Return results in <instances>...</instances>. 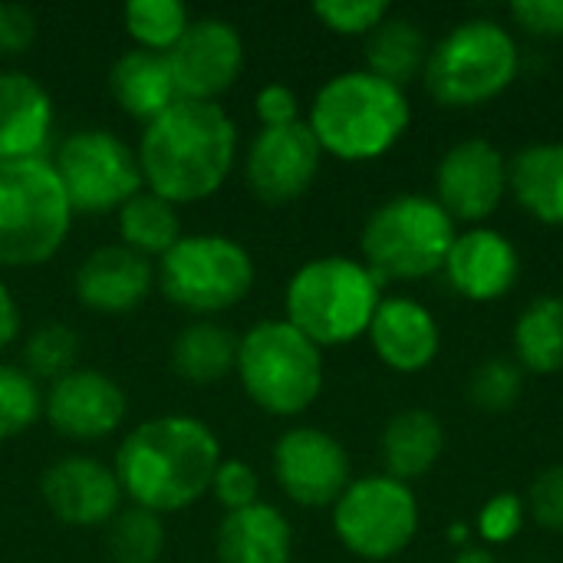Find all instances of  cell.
<instances>
[{
    "instance_id": "cell-4",
    "label": "cell",
    "mask_w": 563,
    "mask_h": 563,
    "mask_svg": "<svg viewBox=\"0 0 563 563\" xmlns=\"http://www.w3.org/2000/svg\"><path fill=\"white\" fill-rule=\"evenodd\" d=\"M379 300L383 280L363 261L327 254L300 264L287 280L284 320L320 350L346 346L369 330Z\"/></svg>"
},
{
    "instance_id": "cell-20",
    "label": "cell",
    "mask_w": 563,
    "mask_h": 563,
    "mask_svg": "<svg viewBox=\"0 0 563 563\" xmlns=\"http://www.w3.org/2000/svg\"><path fill=\"white\" fill-rule=\"evenodd\" d=\"M152 261L125 244L92 251L76 271V297L96 313H129L152 294Z\"/></svg>"
},
{
    "instance_id": "cell-33",
    "label": "cell",
    "mask_w": 563,
    "mask_h": 563,
    "mask_svg": "<svg viewBox=\"0 0 563 563\" xmlns=\"http://www.w3.org/2000/svg\"><path fill=\"white\" fill-rule=\"evenodd\" d=\"M525 393V369L508 356L482 360L468 379V402L482 412H508Z\"/></svg>"
},
{
    "instance_id": "cell-18",
    "label": "cell",
    "mask_w": 563,
    "mask_h": 563,
    "mask_svg": "<svg viewBox=\"0 0 563 563\" xmlns=\"http://www.w3.org/2000/svg\"><path fill=\"white\" fill-rule=\"evenodd\" d=\"M46 508L69 528H99L119 515L122 485L115 468H106L96 459H63L43 472L40 482Z\"/></svg>"
},
{
    "instance_id": "cell-3",
    "label": "cell",
    "mask_w": 563,
    "mask_h": 563,
    "mask_svg": "<svg viewBox=\"0 0 563 563\" xmlns=\"http://www.w3.org/2000/svg\"><path fill=\"white\" fill-rule=\"evenodd\" d=\"M412 106L406 89L379 79L369 69H346L330 76L310 106V132L323 155L340 162L383 158L409 132Z\"/></svg>"
},
{
    "instance_id": "cell-40",
    "label": "cell",
    "mask_w": 563,
    "mask_h": 563,
    "mask_svg": "<svg viewBox=\"0 0 563 563\" xmlns=\"http://www.w3.org/2000/svg\"><path fill=\"white\" fill-rule=\"evenodd\" d=\"M254 112L261 119V129H277V125H290L300 122V102L297 92L284 82H271L257 92L254 99Z\"/></svg>"
},
{
    "instance_id": "cell-5",
    "label": "cell",
    "mask_w": 563,
    "mask_h": 563,
    "mask_svg": "<svg viewBox=\"0 0 563 563\" xmlns=\"http://www.w3.org/2000/svg\"><path fill=\"white\" fill-rule=\"evenodd\" d=\"M518 73L515 30L492 16H468L432 43L422 86L445 109H475L511 89Z\"/></svg>"
},
{
    "instance_id": "cell-36",
    "label": "cell",
    "mask_w": 563,
    "mask_h": 563,
    "mask_svg": "<svg viewBox=\"0 0 563 563\" xmlns=\"http://www.w3.org/2000/svg\"><path fill=\"white\" fill-rule=\"evenodd\" d=\"M525 521H528V505H525V498L515 495V492H501V495H495V498H488V501L482 505L478 521H475V531H478V538H482V541L488 544V551H492V548L511 544V541L521 534Z\"/></svg>"
},
{
    "instance_id": "cell-38",
    "label": "cell",
    "mask_w": 563,
    "mask_h": 563,
    "mask_svg": "<svg viewBox=\"0 0 563 563\" xmlns=\"http://www.w3.org/2000/svg\"><path fill=\"white\" fill-rule=\"evenodd\" d=\"M211 492L214 498L231 511H241V508H251L257 505V495H261V478L257 472L247 465V462H221L218 472H214V482H211Z\"/></svg>"
},
{
    "instance_id": "cell-17",
    "label": "cell",
    "mask_w": 563,
    "mask_h": 563,
    "mask_svg": "<svg viewBox=\"0 0 563 563\" xmlns=\"http://www.w3.org/2000/svg\"><path fill=\"white\" fill-rule=\"evenodd\" d=\"M125 393L115 379L99 369H73L49 383L43 396V412L49 426L76 442H96L112 435L125 419Z\"/></svg>"
},
{
    "instance_id": "cell-1",
    "label": "cell",
    "mask_w": 563,
    "mask_h": 563,
    "mask_svg": "<svg viewBox=\"0 0 563 563\" xmlns=\"http://www.w3.org/2000/svg\"><path fill=\"white\" fill-rule=\"evenodd\" d=\"M135 155L152 195L191 205L228 181L238 158V125L218 102L178 99L145 125Z\"/></svg>"
},
{
    "instance_id": "cell-11",
    "label": "cell",
    "mask_w": 563,
    "mask_h": 563,
    "mask_svg": "<svg viewBox=\"0 0 563 563\" xmlns=\"http://www.w3.org/2000/svg\"><path fill=\"white\" fill-rule=\"evenodd\" d=\"M53 172L73 214L119 211L145 185L139 155L106 129H82L66 135L53 155Z\"/></svg>"
},
{
    "instance_id": "cell-21",
    "label": "cell",
    "mask_w": 563,
    "mask_h": 563,
    "mask_svg": "<svg viewBox=\"0 0 563 563\" xmlns=\"http://www.w3.org/2000/svg\"><path fill=\"white\" fill-rule=\"evenodd\" d=\"M53 132V99L30 76L0 69V162L43 158Z\"/></svg>"
},
{
    "instance_id": "cell-13",
    "label": "cell",
    "mask_w": 563,
    "mask_h": 563,
    "mask_svg": "<svg viewBox=\"0 0 563 563\" xmlns=\"http://www.w3.org/2000/svg\"><path fill=\"white\" fill-rule=\"evenodd\" d=\"M274 478L300 508H333L350 488V455L340 439L323 429H287L274 445Z\"/></svg>"
},
{
    "instance_id": "cell-28",
    "label": "cell",
    "mask_w": 563,
    "mask_h": 563,
    "mask_svg": "<svg viewBox=\"0 0 563 563\" xmlns=\"http://www.w3.org/2000/svg\"><path fill=\"white\" fill-rule=\"evenodd\" d=\"M238 336L211 320L185 327L172 343V366L188 383H218L238 366Z\"/></svg>"
},
{
    "instance_id": "cell-6",
    "label": "cell",
    "mask_w": 563,
    "mask_h": 563,
    "mask_svg": "<svg viewBox=\"0 0 563 563\" xmlns=\"http://www.w3.org/2000/svg\"><path fill=\"white\" fill-rule=\"evenodd\" d=\"M459 224L432 195H396L363 224V264L386 280H426L442 274Z\"/></svg>"
},
{
    "instance_id": "cell-15",
    "label": "cell",
    "mask_w": 563,
    "mask_h": 563,
    "mask_svg": "<svg viewBox=\"0 0 563 563\" xmlns=\"http://www.w3.org/2000/svg\"><path fill=\"white\" fill-rule=\"evenodd\" d=\"M323 162V148L310 125L290 122L277 129H261L244 158L247 188L267 205L297 201L317 178Z\"/></svg>"
},
{
    "instance_id": "cell-8",
    "label": "cell",
    "mask_w": 563,
    "mask_h": 563,
    "mask_svg": "<svg viewBox=\"0 0 563 563\" xmlns=\"http://www.w3.org/2000/svg\"><path fill=\"white\" fill-rule=\"evenodd\" d=\"M238 376L254 406L300 416L323 393V350L287 320H264L238 343Z\"/></svg>"
},
{
    "instance_id": "cell-32",
    "label": "cell",
    "mask_w": 563,
    "mask_h": 563,
    "mask_svg": "<svg viewBox=\"0 0 563 563\" xmlns=\"http://www.w3.org/2000/svg\"><path fill=\"white\" fill-rule=\"evenodd\" d=\"M79 360V336L66 323H46L33 330L23 343V363L33 379L56 383L59 376L73 373Z\"/></svg>"
},
{
    "instance_id": "cell-24",
    "label": "cell",
    "mask_w": 563,
    "mask_h": 563,
    "mask_svg": "<svg viewBox=\"0 0 563 563\" xmlns=\"http://www.w3.org/2000/svg\"><path fill=\"white\" fill-rule=\"evenodd\" d=\"M508 191L541 224L563 228V142H531L508 158Z\"/></svg>"
},
{
    "instance_id": "cell-25",
    "label": "cell",
    "mask_w": 563,
    "mask_h": 563,
    "mask_svg": "<svg viewBox=\"0 0 563 563\" xmlns=\"http://www.w3.org/2000/svg\"><path fill=\"white\" fill-rule=\"evenodd\" d=\"M109 89H112L115 102L132 119H142L145 125L152 119H158L172 102H178V89H175L165 53H148L139 46L122 53L112 63Z\"/></svg>"
},
{
    "instance_id": "cell-42",
    "label": "cell",
    "mask_w": 563,
    "mask_h": 563,
    "mask_svg": "<svg viewBox=\"0 0 563 563\" xmlns=\"http://www.w3.org/2000/svg\"><path fill=\"white\" fill-rule=\"evenodd\" d=\"M20 333V307L10 297V290L0 284V350H7Z\"/></svg>"
},
{
    "instance_id": "cell-44",
    "label": "cell",
    "mask_w": 563,
    "mask_h": 563,
    "mask_svg": "<svg viewBox=\"0 0 563 563\" xmlns=\"http://www.w3.org/2000/svg\"><path fill=\"white\" fill-rule=\"evenodd\" d=\"M449 541H452V544H465V541H468V528L455 521V525H452V531H449Z\"/></svg>"
},
{
    "instance_id": "cell-23",
    "label": "cell",
    "mask_w": 563,
    "mask_h": 563,
    "mask_svg": "<svg viewBox=\"0 0 563 563\" xmlns=\"http://www.w3.org/2000/svg\"><path fill=\"white\" fill-rule=\"evenodd\" d=\"M445 452V426L432 409H402L396 412L379 435V459L389 478L419 482L426 478Z\"/></svg>"
},
{
    "instance_id": "cell-30",
    "label": "cell",
    "mask_w": 563,
    "mask_h": 563,
    "mask_svg": "<svg viewBox=\"0 0 563 563\" xmlns=\"http://www.w3.org/2000/svg\"><path fill=\"white\" fill-rule=\"evenodd\" d=\"M106 548L115 563H158L165 551L162 515L145 511L139 505L119 511L106 525Z\"/></svg>"
},
{
    "instance_id": "cell-7",
    "label": "cell",
    "mask_w": 563,
    "mask_h": 563,
    "mask_svg": "<svg viewBox=\"0 0 563 563\" xmlns=\"http://www.w3.org/2000/svg\"><path fill=\"white\" fill-rule=\"evenodd\" d=\"M73 208L49 158L0 162V267H40L66 241Z\"/></svg>"
},
{
    "instance_id": "cell-29",
    "label": "cell",
    "mask_w": 563,
    "mask_h": 563,
    "mask_svg": "<svg viewBox=\"0 0 563 563\" xmlns=\"http://www.w3.org/2000/svg\"><path fill=\"white\" fill-rule=\"evenodd\" d=\"M119 238L142 257H165L181 241V218L172 201L152 191H139L119 208Z\"/></svg>"
},
{
    "instance_id": "cell-31",
    "label": "cell",
    "mask_w": 563,
    "mask_h": 563,
    "mask_svg": "<svg viewBox=\"0 0 563 563\" xmlns=\"http://www.w3.org/2000/svg\"><path fill=\"white\" fill-rule=\"evenodd\" d=\"M122 23L139 49L168 53L188 30V10L175 0H129L122 7Z\"/></svg>"
},
{
    "instance_id": "cell-14",
    "label": "cell",
    "mask_w": 563,
    "mask_h": 563,
    "mask_svg": "<svg viewBox=\"0 0 563 563\" xmlns=\"http://www.w3.org/2000/svg\"><path fill=\"white\" fill-rule=\"evenodd\" d=\"M178 99L214 102L244 66V40L234 23L221 16L191 20L185 36L165 53Z\"/></svg>"
},
{
    "instance_id": "cell-41",
    "label": "cell",
    "mask_w": 563,
    "mask_h": 563,
    "mask_svg": "<svg viewBox=\"0 0 563 563\" xmlns=\"http://www.w3.org/2000/svg\"><path fill=\"white\" fill-rule=\"evenodd\" d=\"M36 36V16L23 3H0V56L23 53Z\"/></svg>"
},
{
    "instance_id": "cell-12",
    "label": "cell",
    "mask_w": 563,
    "mask_h": 563,
    "mask_svg": "<svg viewBox=\"0 0 563 563\" xmlns=\"http://www.w3.org/2000/svg\"><path fill=\"white\" fill-rule=\"evenodd\" d=\"M508 195V155L488 139H462L435 165V201L455 224H485Z\"/></svg>"
},
{
    "instance_id": "cell-2",
    "label": "cell",
    "mask_w": 563,
    "mask_h": 563,
    "mask_svg": "<svg viewBox=\"0 0 563 563\" xmlns=\"http://www.w3.org/2000/svg\"><path fill=\"white\" fill-rule=\"evenodd\" d=\"M221 465L218 435L195 416L139 422L115 452V478L132 505L168 515L191 508L211 492Z\"/></svg>"
},
{
    "instance_id": "cell-37",
    "label": "cell",
    "mask_w": 563,
    "mask_h": 563,
    "mask_svg": "<svg viewBox=\"0 0 563 563\" xmlns=\"http://www.w3.org/2000/svg\"><path fill=\"white\" fill-rule=\"evenodd\" d=\"M525 505H528L531 521H538L551 534H563V462L544 468L531 482Z\"/></svg>"
},
{
    "instance_id": "cell-16",
    "label": "cell",
    "mask_w": 563,
    "mask_h": 563,
    "mask_svg": "<svg viewBox=\"0 0 563 563\" xmlns=\"http://www.w3.org/2000/svg\"><path fill=\"white\" fill-rule=\"evenodd\" d=\"M442 274L462 300L495 303L515 290L521 277V254L505 231L475 224L455 234Z\"/></svg>"
},
{
    "instance_id": "cell-34",
    "label": "cell",
    "mask_w": 563,
    "mask_h": 563,
    "mask_svg": "<svg viewBox=\"0 0 563 563\" xmlns=\"http://www.w3.org/2000/svg\"><path fill=\"white\" fill-rule=\"evenodd\" d=\"M43 412V393L36 379L10 363H0V439L26 432Z\"/></svg>"
},
{
    "instance_id": "cell-26",
    "label": "cell",
    "mask_w": 563,
    "mask_h": 563,
    "mask_svg": "<svg viewBox=\"0 0 563 563\" xmlns=\"http://www.w3.org/2000/svg\"><path fill=\"white\" fill-rule=\"evenodd\" d=\"M429 49H432V43L416 20L389 13L366 36V69L376 73L379 79L406 89L409 82L422 79Z\"/></svg>"
},
{
    "instance_id": "cell-27",
    "label": "cell",
    "mask_w": 563,
    "mask_h": 563,
    "mask_svg": "<svg viewBox=\"0 0 563 563\" xmlns=\"http://www.w3.org/2000/svg\"><path fill=\"white\" fill-rule=\"evenodd\" d=\"M515 363L534 376H554L563 369V297L541 294L515 320L511 330Z\"/></svg>"
},
{
    "instance_id": "cell-39",
    "label": "cell",
    "mask_w": 563,
    "mask_h": 563,
    "mask_svg": "<svg viewBox=\"0 0 563 563\" xmlns=\"http://www.w3.org/2000/svg\"><path fill=\"white\" fill-rule=\"evenodd\" d=\"M518 30L538 40H561L563 36V0H515L508 7Z\"/></svg>"
},
{
    "instance_id": "cell-9",
    "label": "cell",
    "mask_w": 563,
    "mask_h": 563,
    "mask_svg": "<svg viewBox=\"0 0 563 563\" xmlns=\"http://www.w3.org/2000/svg\"><path fill=\"white\" fill-rule=\"evenodd\" d=\"M158 287L188 313H221L251 294L254 257L224 234H181L158 264Z\"/></svg>"
},
{
    "instance_id": "cell-22",
    "label": "cell",
    "mask_w": 563,
    "mask_h": 563,
    "mask_svg": "<svg viewBox=\"0 0 563 563\" xmlns=\"http://www.w3.org/2000/svg\"><path fill=\"white\" fill-rule=\"evenodd\" d=\"M218 563H290L294 531L274 505H251L224 515L218 528Z\"/></svg>"
},
{
    "instance_id": "cell-10",
    "label": "cell",
    "mask_w": 563,
    "mask_h": 563,
    "mask_svg": "<svg viewBox=\"0 0 563 563\" xmlns=\"http://www.w3.org/2000/svg\"><path fill=\"white\" fill-rule=\"evenodd\" d=\"M422 511L412 485L379 475L353 478L333 505L336 541L360 561H393L419 534Z\"/></svg>"
},
{
    "instance_id": "cell-43",
    "label": "cell",
    "mask_w": 563,
    "mask_h": 563,
    "mask_svg": "<svg viewBox=\"0 0 563 563\" xmlns=\"http://www.w3.org/2000/svg\"><path fill=\"white\" fill-rule=\"evenodd\" d=\"M452 563H495V554L488 548H462Z\"/></svg>"
},
{
    "instance_id": "cell-35",
    "label": "cell",
    "mask_w": 563,
    "mask_h": 563,
    "mask_svg": "<svg viewBox=\"0 0 563 563\" xmlns=\"http://www.w3.org/2000/svg\"><path fill=\"white\" fill-rule=\"evenodd\" d=\"M386 0H320L313 3V16L340 36H369L386 16H389Z\"/></svg>"
},
{
    "instance_id": "cell-19",
    "label": "cell",
    "mask_w": 563,
    "mask_h": 563,
    "mask_svg": "<svg viewBox=\"0 0 563 563\" xmlns=\"http://www.w3.org/2000/svg\"><path fill=\"white\" fill-rule=\"evenodd\" d=\"M366 336L379 363L402 376L429 369L442 350L435 313L412 297H383Z\"/></svg>"
}]
</instances>
